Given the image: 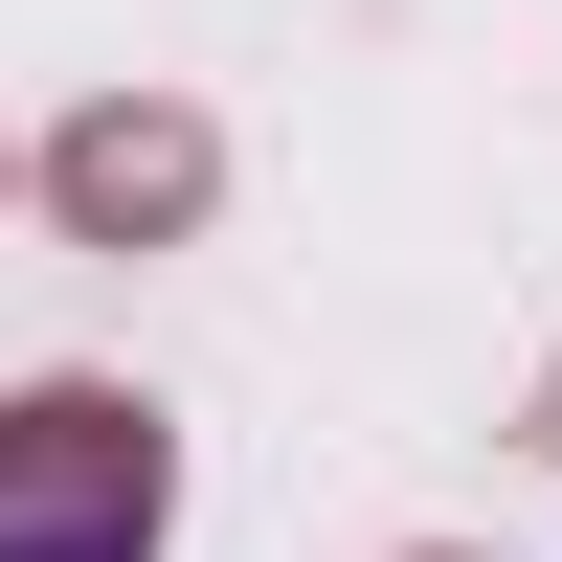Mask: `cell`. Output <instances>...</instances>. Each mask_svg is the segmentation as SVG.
<instances>
[{
    "label": "cell",
    "instance_id": "6da1fadb",
    "mask_svg": "<svg viewBox=\"0 0 562 562\" xmlns=\"http://www.w3.org/2000/svg\"><path fill=\"white\" fill-rule=\"evenodd\" d=\"M180 540V428L135 383H0V562H158Z\"/></svg>",
    "mask_w": 562,
    "mask_h": 562
},
{
    "label": "cell",
    "instance_id": "7a4b0ae2",
    "mask_svg": "<svg viewBox=\"0 0 562 562\" xmlns=\"http://www.w3.org/2000/svg\"><path fill=\"white\" fill-rule=\"evenodd\" d=\"M45 203H68V248H180V225L225 203V135L180 113V90H113V113L45 135Z\"/></svg>",
    "mask_w": 562,
    "mask_h": 562
},
{
    "label": "cell",
    "instance_id": "3957f363",
    "mask_svg": "<svg viewBox=\"0 0 562 562\" xmlns=\"http://www.w3.org/2000/svg\"><path fill=\"white\" fill-rule=\"evenodd\" d=\"M518 450H540V473H562V360H540V428H518Z\"/></svg>",
    "mask_w": 562,
    "mask_h": 562
},
{
    "label": "cell",
    "instance_id": "277c9868",
    "mask_svg": "<svg viewBox=\"0 0 562 562\" xmlns=\"http://www.w3.org/2000/svg\"><path fill=\"white\" fill-rule=\"evenodd\" d=\"M0 180H23V158H0Z\"/></svg>",
    "mask_w": 562,
    "mask_h": 562
}]
</instances>
